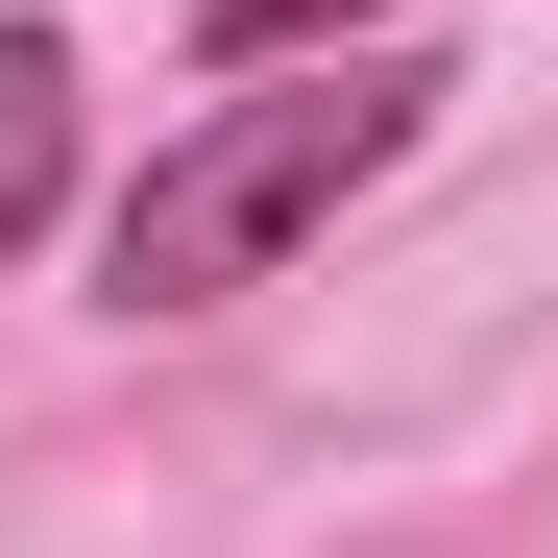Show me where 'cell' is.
<instances>
[{"label":"cell","instance_id":"7a4b0ae2","mask_svg":"<svg viewBox=\"0 0 558 558\" xmlns=\"http://www.w3.org/2000/svg\"><path fill=\"white\" fill-rule=\"evenodd\" d=\"M49 219H73V49L0 25V267H25Z\"/></svg>","mask_w":558,"mask_h":558},{"label":"cell","instance_id":"3957f363","mask_svg":"<svg viewBox=\"0 0 558 558\" xmlns=\"http://www.w3.org/2000/svg\"><path fill=\"white\" fill-rule=\"evenodd\" d=\"M389 0H219V73H292V49H364Z\"/></svg>","mask_w":558,"mask_h":558},{"label":"cell","instance_id":"6da1fadb","mask_svg":"<svg viewBox=\"0 0 558 558\" xmlns=\"http://www.w3.org/2000/svg\"><path fill=\"white\" fill-rule=\"evenodd\" d=\"M413 146V73L389 49H340V73H267V98H219L195 146H146V195L98 219V267H122V316H219V292H267L364 170Z\"/></svg>","mask_w":558,"mask_h":558}]
</instances>
